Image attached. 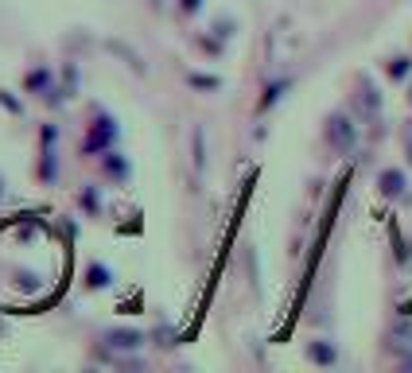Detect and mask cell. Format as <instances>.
Listing matches in <instances>:
<instances>
[{
	"label": "cell",
	"mask_w": 412,
	"mask_h": 373,
	"mask_svg": "<svg viewBox=\"0 0 412 373\" xmlns=\"http://www.w3.org/2000/svg\"><path fill=\"white\" fill-rule=\"evenodd\" d=\"M327 140H331L335 152H354V144H358V129H354V121L346 117V113H331L327 117Z\"/></svg>",
	"instance_id": "1"
},
{
	"label": "cell",
	"mask_w": 412,
	"mask_h": 373,
	"mask_svg": "<svg viewBox=\"0 0 412 373\" xmlns=\"http://www.w3.org/2000/svg\"><path fill=\"white\" fill-rule=\"evenodd\" d=\"M191 86H199V90H214V86H218V78H202V74H191Z\"/></svg>",
	"instance_id": "10"
},
{
	"label": "cell",
	"mask_w": 412,
	"mask_h": 373,
	"mask_svg": "<svg viewBox=\"0 0 412 373\" xmlns=\"http://www.w3.org/2000/svg\"><path fill=\"white\" fill-rule=\"evenodd\" d=\"M405 148H408V163H412V129L405 132Z\"/></svg>",
	"instance_id": "12"
},
{
	"label": "cell",
	"mask_w": 412,
	"mask_h": 373,
	"mask_svg": "<svg viewBox=\"0 0 412 373\" xmlns=\"http://www.w3.org/2000/svg\"><path fill=\"white\" fill-rule=\"evenodd\" d=\"M408 105H412V86H408Z\"/></svg>",
	"instance_id": "13"
},
{
	"label": "cell",
	"mask_w": 412,
	"mask_h": 373,
	"mask_svg": "<svg viewBox=\"0 0 412 373\" xmlns=\"http://www.w3.org/2000/svg\"><path fill=\"white\" fill-rule=\"evenodd\" d=\"M202 8V0H183V12H199Z\"/></svg>",
	"instance_id": "11"
},
{
	"label": "cell",
	"mask_w": 412,
	"mask_h": 373,
	"mask_svg": "<svg viewBox=\"0 0 412 373\" xmlns=\"http://www.w3.org/2000/svg\"><path fill=\"white\" fill-rule=\"evenodd\" d=\"M408 70H412V63L405 59V55H397V59H389V78H405Z\"/></svg>",
	"instance_id": "7"
},
{
	"label": "cell",
	"mask_w": 412,
	"mask_h": 373,
	"mask_svg": "<svg viewBox=\"0 0 412 373\" xmlns=\"http://www.w3.org/2000/svg\"><path fill=\"white\" fill-rule=\"evenodd\" d=\"M140 342H144V335H136V330H113V335H109L113 350H136Z\"/></svg>",
	"instance_id": "5"
},
{
	"label": "cell",
	"mask_w": 412,
	"mask_h": 373,
	"mask_svg": "<svg viewBox=\"0 0 412 373\" xmlns=\"http://www.w3.org/2000/svg\"><path fill=\"white\" fill-rule=\"evenodd\" d=\"M308 358L319 362V366H335V358H339V354H335L331 342H311L308 346Z\"/></svg>",
	"instance_id": "6"
},
{
	"label": "cell",
	"mask_w": 412,
	"mask_h": 373,
	"mask_svg": "<svg viewBox=\"0 0 412 373\" xmlns=\"http://www.w3.org/2000/svg\"><path fill=\"white\" fill-rule=\"evenodd\" d=\"M113 136H117V129H113V121H97L94 136L86 140V152H97V148H102V144H109Z\"/></svg>",
	"instance_id": "4"
},
{
	"label": "cell",
	"mask_w": 412,
	"mask_h": 373,
	"mask_svg": "<svg viewBox=\"0 0 412 373\" xmlns=\"http://www.w3.org/2000/svg\"><path fill=\"white\" fill-rule=\"evenodd\" d=\"M377 187H381V195H389V198L405 195V171H381V175H377Z\"/></svg>",
	"instance_id": "3"
},
{
	"label": "cell",
	"mask_w": 412,
	"mask_h": 373,
	"mask_svg": "<svg viewBox=\"0 0 412 373\" xmlns=\"http://www.w3.org/2000/svg\"><path fill=\"white\" fill-rule=\"evenodd\" d=\"M358 105H362V117H369V121H374L377 113H381V97H377V90L369 86L366 78H362V94H358Z\"/></svg>",
	"instance_id": "2"
},
{
	"label": "cell",
	"mask_w": 412,
	"mask_h": 373,
	"mask_svg": "<svg viewBox=\"0 0 412 373\" xmlns=\"http://www.w3.org/2000/svg\"><path fill=\"white\" fill-rule=\"evenodd\" d=\"M109 284V272L102 269V264H94V269H90V288H105Z\"/></svg>",
	"instance_id": "9"
},
{
	"label": "cell",
	"mask_w": 412,
	"mask_h": 373,
	"mask_svg": "<svg viewBox=\"0 0 412 373\" xmlns=\"http://www.w3.org/2000/svg\"><path fill=\"white\" fill-rule=\"evenodd\" d=\"M105 171H109V175H117V179H125V175H129L125 160H117V156H113V152H109V160H105Z\"/></svg>",
	"instance_id": "8"
}]
</instances>
